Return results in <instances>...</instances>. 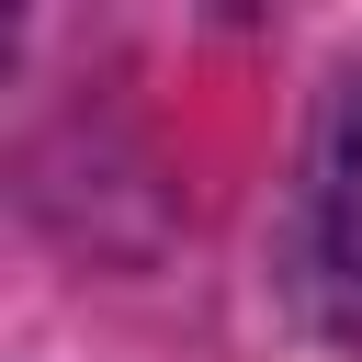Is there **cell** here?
<instances>
[{
  "label": "cell",
  "mask_w": 362,
  "mask_h": 362,
  "mask_svg": "<svg viewBox=\"0 0 362 362\" xmlns=\"http://www.w3.org/2000/svg\"><path fill=\"white\" fill-rule=\"evenodd\" d=\"M328 226H339V260L362 272V113H351V136H339V181H328Z\"/></svg>",
  "instance_id": "1"
}]
</instances>
